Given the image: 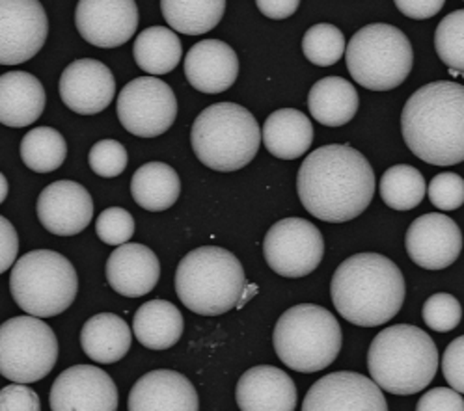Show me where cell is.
I'll return each mask as SVG.
<instances>
[{
	"label": "cell",
	"mask_w": 464,
	"mask_h": 411,
	"mask_svg": "<svg viewBox=\"0 0 464 411\" xmlns=\"http://www.w3.org/2000/svg\"><path fill=\"white\" fill-rule=\"evenodd\" d=\"M304 209L330 224L358 218L375 196V171L351 146L330 144L310 153L296 176Z\"/></svg>",
	"instance_id": "6da1fadb"
},
{
	"label": "cell",
	"mask_w": 464,
	"mask_h": 411,
	"mask_svg": "<svg viewBox=\"0 0 464 411\" xmlns=\"http://www.w3.org/2000/svg\"><path fill=\"white\" fill-rule=\"evenodd\" d=\"M401 132L407 148L427 164L464 162V86L439 81L416 90L403 109Z\"/></svg>",
	"instance_id": "7a4b0ae2"
},
{
	"label": "cell",
	"mask_w": 464,
	"mask_h": 411,
	"mask_svg": "<svg viewBox=\"0 0 464 411\" xmlns=\"http://www.w3.org/2000/svg\"><path fill=\"white\" fill-rule=\"evenodd\" d=\"M330 294L336 311L351 324L375 328L401 311L407 285L401 270L381 253H356L333 276Z\"/></svg>",
	"instance_id": "3957f363"
},
{
	"label": "cell",
	"mask_w": 464,
	"mask_h": 411,
	"mask_svg": "<svg viewBox=\"0 0 464 411\" xmlns=\"http://www.w3.org/2000/svg\"><path fill=\"white\" fill-rule=\"evenodd\" d=\"M372 380L392 395L423 391L437 376L439 350L435 340L411 324L382 330L368 352Z\"/></svg>",
	"instance_id": "277c9868"
},
{
	"label": "cell",
	"mask_w": 464,
	"mask_h": 411,
	"mask_svg": "<svg viewBox=\"0 0 464 411\" xmlns=\"http://www.w3.org/2000/svg\"><path fill=\"white\" fill-rule=\"evenodd\" d=\"M245 283L241 261L218 246L188 252L176 272L179 300L187 310L204 317H218L237 307Z\"/></svg>",
	"instance_id": "5b68a950"
},
{
	"label": "cell",
	"mask_w": 464,
	"mask_h": 411,
	"mask_svg": "<svg viewBox=\"0 0 464 411\" xmlns=\"http://www.w3.org/2000/svg\"><path fill=\"white\" fill-rule=\"evenodd\" d=\"M190 144L204 166L215 171H237L256 158L261 130L245 107L217 102L192 123Z\"/></svg>",
	"instance_id": "8992f818"
},
{
	"label": "cell",
	"mask_w": 464,
	"mask_h": 411,
	"mask_svg": "<svg viewBox=\"0 0 464 411\" xmlns=\"http://www.w3.org/2000/svg\"><path fill=\"white\" fill-rule=\"evenodd\" d=\"M273 342L282 363L296 372L312 374L336 361L342 350V328L324 307L301 303L278 319Z\"/></svg>",
	"instance_id": "52a82bcc"
},
{
	"label": "cell",
	"mask_w": 464,
	"mask_h": 411,
	"mask_svg": "<svg viewBox=\"0 0 464 411\" xmlns=\"http://www.w3.org/2000/svg\"><path fill=\"white\" fill-rule=\"evenodd\" d=\"M10 291L32 317L49 319L68 311L79 292L73 264L53 250H34L14 263Z\"/></svg>",
	"instance_id": "ba28073f"
},
{
	"label": "cell",
	"mask_w": 464,
	"mask_h": 411,
	"mask_svg": "<svg viewBox=\"0 0 464 411\" xmlns=\"http://www.w3.org/2000/svg\"><path fill=\"white\" fill-rule=\"evenodd\" d=\"M351 77L366 90L390 91L401 86L414 63L407 33L397 26L375 23L360 28L345 49Z\"/></svg>",
	"instance_id": "9c48e42d"
},
{
	"label": "cell",
	"mask_w": 464,
	"mask_h": 411,
	"mask_svg": "<svg viewBox=\"0 0 464 411\" xmlns=\"http://www.w3.org/2000/svg\"><path fill=\"white\" fill-rule=\"evenodd\" d=\"M58 359V340L40 317H15L0 326V374L17 384L44 380Z\"/></svg>",
	"instance_id": "30bf717a"
},
{
	"label": "cell",
	"mask_w": 464,
	"mask_h": 411,
	"mask_svg": "<svg viewBox=\"0 0 464 411\" xmlns=\"http://www.w3.org/2000/svg\"><path fill=\"white\" fill-rule=\"evenodd\" d=\"M118 119L139 139H157L178 118V99L160 79L140 77L130 81L118 95Z\"/></svg>",
	"instance_id": "8fae6325"
},
{
	"label": "cell",
	"mask_w": 464,
	"mask_h": 411,
	"mask_svg": "<svg viewBox=\"0 0 464 411\" xmlns=\"http://www.w3.org/2000/svg\"><path fill=\"white\" fill-rule=\"evenodd\" d=\"M324 253L321 231L304 218H285L276 222L263 241L267 264L284 278H304L315 272Z\"/></svg>",
	"instance_id": "7c38bea8"
},
{
	"label": "cell",
	"mask_w": 464,
	"mask_h": 411,
	"mask_svg": "<svg viewBox=\"0 0 464 411\" xmlns=\"http://www.w3.org/2000/svg\"><path fill=\"white\" fill-rule=\"evenodd\" d=\"M47 36L49 19L40 0H0V65L32 60Z\"/></svg>",
	"instance_id": "4fadbf2b"
},
{
	"label": "cell",
	"mask_w": 464,
	"mask_h": 411,
	"mask_svg": "<svg viewBox=\"0 0 464 411\" xmlns=\"http://www.w3.org/2000/svg\"><path fill=\"white\" fill-rule=\"evenodd\" d=\"M49 402L53 411H116L118 389L105 370L75 365L54 380Z\"/></svg>",
	"instance_id": "5bb4252c"
},
{
	"label": "cell",
	"mask_w": 464,
	"mask_h": 411,
	"mask_svg": "<svg viewBox=\"0 0 464 411\" xmlns=\"http://www.w3.org/2000/svg\"><path fill=\"white\" fill-rule=\"evenodd\" d=\"M135 0H79L75 24L84 42L102 49L127 43L139 28Z\"/></svg>",
	"instance_id": "9a60e30c"
},
{
	"label": "cell",
	"mask_w": 464,
	"mask_h": 411,
	"mask_svg": "<svg viewBox=\"0 0 464 411\" xmlns=\"http://www.w3.org/2000/svg\"><path fill=\"white\" fill-rule=\"evenodd\" d=\"M304 411H386L388 404L382 389L368 376L358 372H333L317 380L304 402Z\"/></svg>",
	"instance_id": "2e32d148"
},
{
	"label": "cell",
	"mask_w": 464,
	"mask_h": 411,
	"mask_svg": "<svg viewBox=\"0 0 464 411\" xmlns=\"http://www.w3.org/2000/svg\"><path fill=\"white\" fill-rule=\"evenodd\" d=\"M63 105L81 116L103 112L114 99L116 81L109 67L92 58L72 62L60 77Z\"/></svg>",
	"instance_id": "e0dca14e"
},
{
	"label": "cell",
	"mask_w": 464,
	"mask_h": 411,
	"mask_svg": "<svg viewBox=\"0 0 464 411\" xmlns=\"http://www.w3.org/2000/svg\"><path fill=\"white\" fill-rule=\"evenodd\" d=\"M462 252V233L446 215L430 213L416 218L407 231V253L425 270H444Z\"/></svg>",
	"instance_id": "ac0fdd59"
},
{
	"label": "cell",
	"mask_w": 464,
	"mask_h": 411,
	"mask_svg": "<svg viewBox=\"0 0 464 411\" xmlns=\"http://www.w3.org/2000/svg\"><path fill=\"white\" fill-rule=\"evenodd\" d=\"M36 213L49 233L73 236L90 225L93 199L90 192L75 181H56L42 190Z\"/></svg>",
	"instance_id": "d6986e66"
},
{
	"label": "cell",
	"mask_w": 464,
	"mask_h": 411,
	"mask_svg": "<svg viewBox=\"0 0 464 411\" xmlns=\"http://www.w3.org/2000/svg\"><path fill=\"white\" fill-rule=\"evenodd\" d=\"M127 407L130 411H198L200 398L187 376L159 368L132 386Z\"/></svg>",
	"instance_id": "ffe728a7"
},
{
	"label": "cell",
	"mask_w": 464,
	"mask_h": 411,
	"mask_svg": "<svg viewBox=\"0 0 464 411\" xmlns=\"http://www.w3.org/2000/svg\"><path fill=\"white\" fill-rule=\"evenodd\" d=\"M239 75L237 53L220 40H204L185 56V77L198 91L217 95L236 84Z\"/></svg>",
	"instance_id": "44dd1931"
},
{
	"label": "cell",
	"mask_w": 464,
	"mask_h": 411,
	"mask_svg": "<svg viewBox=\"0 0 464 411\" xmlns=\"http://www.w3.org/2000/svg\"><path fill=\"white\" fill-rule=\"evenodd\" d=\"M107 282L121 296L140 298L150 294L160 278L157 255L142 244H120L107 261Z\"/></svg>",
	"instance_id": "7402d4cb"
},
{
	"label": "cell",
	"mask_w": 464,
	"mask_h": 411,
	"mask_svg": "<svg viewBox=\"0 0 464 411\" xmlns=\"http://www.w3.org/2000/svg\"><path fill=\"white\" fill-rule=\"evenodd\" d=\"M236 398L243 411H293L296 387L284 370L259 365L241 376Z\"/></svg>",
	"instance_id": "603a6c76"
},
{
	"label": "cell",
	"mask_w": 464,
	"mask_h": 411,
	"mask_svg": "<svg viewBox=\"0 0 464 411\" xmlns=\"http://www.w3.org/2000/svg\"><path fill=\"white\" fill-rule=\"evenodd\" d=\"M45 109L44 84L26 72L0 75V123L28 127L36 123Z\"/></svg>",
	"instance_id": "cb8c5ba5"
},
{
	"label": "cell",
	"mask_w": 464,
	"mask_h": 411,
	"mask_svg": "<svg viewBox=\"0 0 464 411\" xmlns=\"http://www.w3.org/2000/svg\"><path fill=\"white\" fill-rule=\"evenodd\" d=\"M261 140L273 157L295 160L312 148L314 125L301 110L282 109L265 119Z\"/></svg>",
	"instance_id": "d4e9b609"
},
{
	"label": "cell",
	"mask_w": 464,
	"mask_h": 411,
	"mask_svg": "<svg viewBox=\"0 0 464 411\" xmlns=\"http://www.w3.org/2000/svg\"><path fill=\"white\" fill-rule=\"evenodd\" d=\"M132 342V331L127 322L114 313H99L86 320L81 331L84 354L97 363L111 365L121 361Z\"/></svg>",
	"instance_id": "484cf974"
},
{
	"label": "cell",
	"mask_w": 464,
	"mask_h": 411,
	"mask_svg": "<svg viewBox=\"0 0 464 411\" xmlns=\"http://www.w3.org/2000/svg\"><path fill=\"white\" fill-rule=\"evenodd\" d=\"M185 330L183 315L172 301L151 300L132 319V333L150 350L172 349Z\"/></svg>",
	"instance_id": "4316f807"
},
{
	"label": "cell",
	"mask_w": 464,
	"mask_h": 411,
	"mask_svg": "<svg viewBox=\"0 0 464 411\" xmlns=\"http://www.w3.org/2000/svg\"><path fill=\"white\" fill-rule=\"evenodd\" d=\"M360 99L354 86L342 77H324L308 95L312 118L324 127H342L358 112Z\"/></svg>",
	"instance_id": "83f0119b"
},
{
	"label": "cell",
	"mask_w": 464,
	"mask_h": 411,
	"mask_svg": "<svg viewBox=\"0 0 464 411\" xmlns=\"http://www.w3.org/2000/svg\"><path fill=\"white\" fill-rule=\"evenodd\" d=\"M130 194L142 209L160 213L176 205L181 194V179L172 166L164 162H148L132 176Z\"/></svg>",
	"instance_id": "f1b7e54d"
},
{
	"label": "cell",
	"mask_w": 464,
	"mask_h": 411,
	"mask_svg": "<svg viewBox=\"0 0 464 411\" xmlns=\"http://www.w3.org/2000/svg\"><path fill=\"white\" fill-rule=\"evenodd\" d=\"M132 54L142 72L150 75H167L179 65L183 45L174 30L151 26L139 33Z\"/></svg>",
	"instance_id": "f546056e"
},
{
	"label": "cell",
	"mask_w": 464,
	"mask_h": 411,
	"mask_svg": "<svg viewBox=\"0 0 464 411\" xmlns=\"http://www.w3.org/2000/svg\"><path fill=\"white\" fill-rule=\"evenodd\" d=\"M226 0H160V10L174 32L200 36L224 17Z\"/></svg>",
	"instance_id": "4dcf8cb0"
},
{
	"label": "cell",
	"mask_w": 464,
	"mask_h": 411,
	"mask_svg": "<svg viewBox=\"0 0 464 411\" xmlns=\"http://www.w3.org/2000/svg\"><path fill=\"white\" fill-rule=\"evenodd\" d=\"M379 192L390 209L411 211L423 201L427 186L420 169L409 164H397L384 171Z\"/></svg>",
	"instance_id": "1f68e13d"
},
{
	"label": "cell",
	"mask_w": 464,
	"mask_h": 411,
	"mask_svg": "<svg viewBox=\"0 0 464 411\" xmlns=\"http://www.w3.org/2000/svg\"><path fill=\"white\" fill-rule=\"evenodd\" d=\"M65 157H68V146L63 136L51 127L32 129L21 142V158L36 174H49L62 167Z\"/></svg>",
	"instance_id": "d6a6232c"
},
{
	"label": "cell",
	"mask_w": 464,
	"mask_h": 411,
	"mask_svg": "<svg viewBox=\"0 0 464 411\" xmlns=\"http://www.w3.org/2000/svg\"><path fill=\"white\" fill-rule=\"evenodd\" d=\"M303 53L312 63L319 67L336 65L345 54L343 32L328 23L314 24L303 38Z\"/></svg>",
	"instance_id": "836d02e7"
},
{
	"label": "cell",
	"mask_w": 464,
	"mask_h": 411,
	"mask_svg": "<svg viewBox=\"0 0 464 411\" xmlns=\"http://www.w3.org/2000/svg\"><path fill=\"white\" fill-rule=\"evenodd\" d=\"M435 49L448 70L464 73V10L446 15L435 32Z\"/></svg>",
	"instance_id": "e575fe53"
},
{
	"label": "cell",
	"mask_w": 464,
	"mask_h": 411,
	"mask_svg": "<svg viewBox=\"0 0 464 411\" xmlns=\"http://www.w3.org/2000/svg\"><path fill=\"white\" fill-rule=\"evenodd\" d=\"M421 317L427 328L439 333H448L460 324L462 307L455 296L448 292H439L423 303Z\"/></svg>",
	"instance_id": "d590c367"
},
{
	"label": "cell",
	"mask_w": 464,
	"mask_h": 411,
	"mask_svg": "<svg viewBox=\"0 0 464 411\" xmlns=\"http://www.w3.org/2000/svg\"><path fill=\"white\" fill-rule=\"evenodd\" d=\"M88 162H90V167L93 169V174H97L99 177L112 179L123 174L129 157L125 148L120 142L102 140L90 149Z\"/></svg>",
	"instance_id": "8d00e7d4"
},
{
	"label": "cell",
	"mask_w": 464,
	"mask_h": 411,
	"mask_svg": "<svg viewBox=\"0 0 464 411\" xmlns=\"http://www.w3.org/2000/svg\"><path fill=\"white\" fill-rule=\"evenodd\" d=\"M97 236L102 238V243L109 246H120L130 241V236L135 234V218L130 216L125 209L111 207L99 215L95 222Z\"/></svg>",
	"instance_id": "74e56055"
},
{
	"label": "cell",
	"mask_w": 464,
	"mask_h": 411,
	"mask_svg": "<svg viewBox=\"0 0 464 411\" xmlns=\"http://www.w3.org/2000/svg\"><path fill=\"white\" fill-rule=\"evenodd\" d=\"M429 199L440 211H455L464 203V179L451 171L439 174L429 183Z\"/></svg>",
	"instance_id": "f35d334b"
},
{
	"label": "cell",
	"mask_w": 464,
	"mask_h": 411,
	"mask_svg": "<svg viewBox=\"0 0 464 411\" xmlns=\"http://www.w3.org/2000/svg\"><path fill=\"white\" fill-rule=\"evenodd\" d=\"M40 397L26 387V384L14 382L0 389V411H40Z\"/></svg>",
	"instance_id": "ab89813d"
},
{
	"label": "cell",
	"mask_w": 464,
	"mask_h": 411,
	"mask_svg": "<svg viewBox=\"0 0 464 411\" xmlns=\"http://www.w3.org/2000/svg\"><path fill=\"white\" fill-rule=\"evenodd\" d=\"M442 372L446 382L464 395V335L450 342L442 358Z\"/></svg>",
	"instance_id": "60d3db41"
},
{
	"label": "cell",
	"mask_w": 464,
	"mask_h": 411,
	"mask_svg": "<svg viewBox=\"0 0 464 411\" xmlns=\"http://www.w3.org/2000/svg\"><path fill=\"white\" fill-rule=\"evenodd\" d=\"M418 411H464V398L453 387L427 391L416 404Z\"/></svg>",
	"instance_id": "b9f144b4"
},
{
	"label": "cell",
	"mask_w": 464,
	"mask_h": 411,
	"mask_svg": "<svg viewBox=\"0 0 464 411\" xmlns=\"http://www.w3.org/2000/svg\"><path fill=\"white\" fill-rule=\"evenodd\" d=\"M19 253V236L10 220L0 216V273L8 272Z\"/></svg>",
	"instance_id": "7bdbcfd3"
},
{
	"label": "cell",
	"mask_w": 464,
	"mask_h": 411,
	"mask_svg": "<svg viewBox=\"0 0 464 411\" xmlns=\"http://www.w3.org/2000/svg\"><path fill=\"white\" fill-rule=\"evenodd\" d=\"M397 10L409 19L425 21L435 17L442 8L446 0H393Z\"/></svg>",
	"instance_id": "ee69618b"
},
{
	"label": "cell",
	"mask_w": 464,
	"mask_h": 411,
	"mask_svg": "<svg viewBox=\"0 0 464 411\" xmlns=\"http://www.w3.org/2000/svg\"><path fill=\"white\" fill-rule=\"evenodd\" d=\"M256 5L265 17L282 21L291 17L298 10L301 0H256Z\"/></svg>",
	"instance_id": "f6af8a7d"
},
{
	"label": "cell",
	"mask_w": 464,
	"mask_h": 411,
	"mask_svg": "<svg viewBox=\"0 0 464 411\" xmlns=\"http://www.w3.org/2000/svg\"><path fill=\"white\" fill-rule=\"evenodd\" d=\"M6 197H8V181L3 174H0V203H3Z\"/></svg>",
	"instance_id": "bcb514c9"
}]
</instances>
